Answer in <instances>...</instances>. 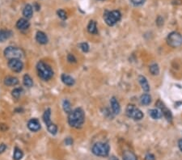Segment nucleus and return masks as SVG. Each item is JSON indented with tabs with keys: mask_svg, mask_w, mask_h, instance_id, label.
Segmentation results:
<instances>
[{
	"mask_svg": "<svg viewBox=\"0 0 182 160\" xmlns=\"http://www.w3.org/2000/svg\"><path fill=\"white\" fill-rule=\"evenodd\" d=\"M85 121L84 112L80 108H77L75 110H72L71 113L68 114V123L73 128H81L83 126Z\"/></svg>",
	"mask_w": 182,
	"mask_h": 160,
	"instance_id": "1",
	"label": "nucleus"
},
{
	"mask_svg": "<svg viewBox=\"0 0 182 160\" xmlns=\"http://www.w3.org/2000/svg\"><path fill=\"white\" fill-rule=\"evenodd\" d=\"M37 70L38 76L42 79L47 81L53 76V71L48 64L44 62H39L37 65Z\"/></svg>",
	"mask_w": 182,
	"mask_h": 160,
	"instance_id": "2",
	"label": "nucleus"
},
{
	"mask_svg": "<svg viewBox=\"0 0 182 160\" xmlns=\"http://www.w3.org/2000/svg\"><path fill=\"white\" fill-rule=\"evenodd\" d=\"M5 58L11 60V59H21L24 58V53L20 48L14 46H8L5 49L4 52Z\"/></svg>",
	"mask_w": 182,
	"mask_h": 160,
	"instance_id": "3",
	"label": "nucleus"
},
{
	"mask_svg": "<svg viewBox=\"0 0 182 160\" xmlns=\"http://www.w3.org/2000/svg\"><path fill=\"white\" fill-rule=\"evenodd\" d=\"M122 18V14L119 11H105L104 13V22L108 26L115 25Z\"/></svg>",
	"mask_w": 182,
	"mask_h": 160,
	"instance_id": "4",
	"label": "nucleus"
},
{
	"mask_svg": "<svg viewBox=\"0 0 182 160\" xmlns=\"http://www.w3.org/2000/svg\"><path fill=\"white\" fill-rule=\"evenodd\" d=\"M92 153L95 155L100 157H106L109 153V146L108 144L104 142H97L92 146Z\"/></svg>",
	"mask_w": 182,
	"mask_h": 160,
	"instance_id": "5",
	"label": "nucleus"
},
{
	"mask_svg": "<svg viewBox=\"0 0 182 160\" xmlns=\"http://www.w3.org/2000/svg\"><path fill=\"white\" fill-rule=\"evenodd\" d=\"M126 112L127 116L134 119V121H140L143 118V112L134 105H128L126 109Z\"/></svg>",
	"mask_w": 182,
	"mask_h": 160,
	"instance_id": "6",
	"label": "nucleus"
},
{
	"mask_svg": "<svg viewBox=\"0 0 182 160\" xmlns=\"http://www.w3.org/2000/svg\"><path fill=\"white\" fill-rule=\"evenodd\" d=\"M167 42L169 46L173 48L180 46L182 44V35L177 32H173L168 34L167 37Z\"/></svg>",
	"mask_w": 182,
	"mask_h": 160,
	"instance_id": "7",
	"label": "nucleus"
},
{
	"mask_svg": "<svg viewBox=\"0 0 182 160\" xmlns=\"http://www.w3.org/2000/svg\"><path fill=\"white\" fill-rule=\"evenodd\" d=\"M8 66L13 72L20 73L24 68V63L20 59H11L8 60Z\"/></svg>",
	"mask_w": 182,
	"mask_h": 160,
	"instance_id": "8",
	"label": "nucleus"
},
{
	"mask_svg": "<svg viewBox=\"0 0 182 160\" xmlns=\"http://www.w3.org/2000/svg\"><path fill=\"white\" fill-rule=\"evenodd\" d=\"M155 105L157 106L158 109H159V110L161 111L162 114L164 115V117H165L168 121H172V119H173L172 112H171L170 110L164 105V104H163V102L160 101V100H158L156 102V104H155Z\"/></svg>",
	"mask_w": 182,
	"mask_h": 160,
	"instance_id": "9",
	"label": "nucleus"
},
{
	"mask_svg": "<svg viewBox=\"0 0 182 160\" xmlns=\"http://www.w3.org/2000/svg\"><path fill=\"white\" fill-rule=\"evenodd\" d=\"M28 128L32 132H37L41 129V124L37 119H31L28 122Z\"/></svg>",
	"mask_w": 182,
	"mask_h": 160,
	"instance_id": "10",
	"label": "nucleus"
},
{
	"mask_svg": "<svg viewBox=\"0 0 182 160\" xmlns=\"http://www.w3.org/2000/svg\"><path fill=\"white\" fill-rule=\"evenodd\" d=\"M29 26H30L29 22H28L27 19L24 18L20 19L17 21V23H16V28L20 29V30H26V29H28L29 28Z\"/></svg>",
	"mask_w": 182,
	"mask_h": 160,
	"instance_id": "11",
	"label": "nucleus"
},
{
	"mask_svg": "<svg viewBox=\"0 0 182 160\" xmlns=\"http://www.w3.org/2000/svg\"><path fill=\"white\" fill-rule=\"evenodd\" d=\"M111 103V107H112V110H113V113L114 114H119L121 112V106L119 102L118 101V100L115 97H112L110 100Z\"/></svg>",
	"mask_w": 182,
	"mask_h": 160,
	"instance_id": "12",
	"label": "nucleus"
},
{
	"mask_svg": "<svg viewBox=\"0 0 182 160\" xmlns=\"http://www.w3.org/2000/svg\"><path fill=\"white\" fill-rule=\"evenodd\" d=\"M36 40L41 44H46L48 42V37L46 34L42 31H38L36 34Z\"/></svg>",
	"mask_w": 182,
	"mask_h": 160,
	"instance_id": "13",
	"label": "nucleus"
},
{
	"mask_svg": "<svg viewBox=\"0 0 182 160\" xmlns=\"http://www.w3.org/2000/svg\"><path fill=\"white\" fill-rule=\"evenodd\" d=\"M61 79H62V83L68 87H71L75 84V79L68 74H62L61 76Z\"/></svg>",
	"mask_w": 182,
	"mask_h": 160,
	"instance_id": "14",
	"label": "nucleus"
},
{
	"mask_svg": "<svg viewBox=\"0 0 182 160\" xmlns=\"http://www.w3.org/2000/svg\"><path fill=\"white\" fill-rule=\"evenodd\" d=\"M138 81H139V84H140L141 87H142V88H143L144 91L148 92L150 91V87H149L147 80L145 77L143 76V75H139L138 76Z\"/></svg>",
	"mask_w": 182,
	"mask_h": 160,
	"instance_id": "15",
	"label": "nucleus"
},
{
	"mask_svg": "<svg viewBox=\"0 0 182 160\" xmlns=\"http://www.w3.org/2000/svg\"><path fill=\"white\" fill-rule=\"evenodd\" d=\"M4 84L6 86H16L19 84V80L17 78L12 76H7L4 79Z\"/></svg>",
	"mask_w": 182,
	"mask_h": 160,
	"instance_id": "16",
	"label": "nucleus"
},
{
	"mask_svg": "<svg viewBox=\"0 0 182 160\" xmlns=\"http://www.w3.org/2000/svg\"><path fill=\"white\" fill-rule=\"evenodd\" d=\"M12 36V33L10 30L2 29L0 30V42H4Z\"/></svg>",
	"mask_w": 182,
	"mask_h": 160,
	"instance_id": "17",
	"label": "nucleus"
},
{
	"mask_svg": "<svg viewBox=\"0 0 182 160\" xmlns=\"http://www.w3.org/2000/svg\"><path fill=\"white\" fill-rule=\"evenodd\" d=\"M32 14H33L32 7L30 4H27L23 10V16H24V18L28 20V19H30L32 16Z\"/></svg>",
	"mask_w": 182,
	"mask_h": 160,
	"instance_id": "18",
	"label": "nucleus"
},
{
	"mask_svg": "<svg viewBox=\"0 0 182 160\" xmlns=\"http://www.w3.org/2000/svg\"><path fill=\"white\" fill-rule=\"evenodd\" d=\"M88 33H91V34H93V35H96L97 33H98L96 23L94 20H91L89 22L88 25Z\"/></svg>",
	"mask_w": 182,
	"mask_h": 160,
	"instance_id": "19",
	"label": "nucleus"
},
{
	"mask_svg": "<svg viewBox=\"0 0 182 160\" xmlns=\"http://www.w3.org/2000/svg\"><path fill=\"white\" fill-rule=\"evenodd\" d=\"M149 115H150L151 118L155 119V120L160 119L163 116V114H162L161 111L159 109H151V110L149 111Z\"/></svg>",
	"mask_w": 182,
	"mask_h": 160,
	"instance_id": "20",
	"label": "nucleus"
},
{
	"mask_svg": "<svg viewBox=\"0 0 182 160\" xmlns=\"http://www.w3.org/2000/svg\"><path fill=\"white\" fill-rule=\"evenodd\" d=\"M23 84L24 85L27 87H32L33 86V81H32V78L30 77V75L28 74H24L23 78Z\"/></svg>",
	"mask_w": 182,
	"mask_h": 160,
	"instance_id": "21",
	"label": "nucleus"
},
{
	"mask_svg": "<svg viewBox=\"0 0 182 160\" xmlns=\"http://www.w3.org/2000/svg\"><path fill=\"white\" fill-rule=\"evenodd\" d=\"M51 110L49 108H48L47 110H46V112L43 114V121H44L45 124L46 125V126L49 125H50L52 122H51Z\"/></svg>",
	"mask_w": 182,
	"mask_h": 160,
	"instance_id": "22",
	"label": "nucleus"
},
{
	"mask_svg": "<svg viewBox=\"0 0 182 160\" xmlns=\"http://www.w3.org/2000/svg\"><path fill=\"white\" fill-rule=\"evenodd\" d=\"M140 102L143 105H149L151 102V98L148 94H143L140 98Z\"/></svg>",
	"mask_w": 182,
	"mask_h": 160,
	"instance_id": "23",
	"label": "nucleus"
},
{
	"mask_svg": "<svg viewBox=\"0 0 182 160\" xmlns=\"http://www.w3.org/2000/svg\"><path fill=\"white\" fill-rule=\"evenodd\" d=\"M123 160H138L136 155L131 151H125L123 154Z\"/></svg>",
	"mask_w": 182,
	"mask_h": 160,
	"instance_id": "24",
	"label": "nucleus"
},
{
	"mask_svg": "<svg viewBox=\"0 0 182 160\" xmlns=\"http://www.w3.org/2000/svg\"><path fill=\"white\" fill-rule=\"evenodd\" d=\"M62 108H63V110H64L66 113L69 114L72 112L71 105V103L67 100H65L63 101V103H62Z\"/></svg>",
	"mask_w": 182,
	"mask_h": 160,
	"instance_id": "25",
	"label": "nucleus"
},
{
	"mask_svg": "<svg viewBox=\"0 0 182 160\" xmlns=\"http://www.w3.org/2000/svg\"><path fill=\"white\" fill-rule=\"evenodd\" d=\"M24 154L22 152L20 149H19L16 147L14 151V155H13V158L15 160H20L21 158H23Z\"/></svg>",
	"mask_w": 182,
	"mask_h": 160,
	"instance_id": "26",
	"label": "nucleus"
},
{
	"mask_svg": "<svg viewBox=\"0 0 182 160\" xmlns=\"http://www.w3.org/2000/svg\"><path fill=\"white\" fill-rule=\"evenodd\" d=\"M47 130L49 133H50L51 134L55 135L58 132V127H57V125H54V124L51 123L50 125H47Z\"/></svg>",
	"mask_w": 182,
	"mask_h": 160,
	"instance_id": "27",
	"label": "nucleus"
},
{
	"mask_svg": "<svg viewBox=\"0 0 182 160\" xmlns=\"http://www.w3.org/2000/svg\"><path fill=\"white\" fill-rule=\"evenodd\" d=\"M150 72L153 75H157L159 73V66L157 64H152L150 66Z\"/></svg>",
	"mask_w": 182,
	"mask_h": 160,
	"instance_id": "28",
	"label": "nucleus"
},
{
	"mask_svg": "<svg viewBox=\"0 0 182 160\" xmlns=\"http://www.w3.org/2000/svg\"><path fill=\"white\" fill-rule=\"evenodd\" d=\"M22 91H22V89L21 88H15L14 90L12 91V96H13L14 98H16V99H18V98L21 95Z\"/></svg>",
	"mask_w": 182,
	"mask_h": 160,
	"instance_id": "29",
	"label": "nucleus"
},
{
	"mask_svg": "<svg viewBox=\"0 0 182 160\" xmlns=\"http://www.w3.org/2000/svg\"><path fill=\"white\" fill-rule=\"evenodd\" d=\"M78 46H79V48L81 49V50L83 52H84V53H88V52L89 51V45H88V44L87 42L81 43V44H79Z\"/></svg>",
	"mask_w": 182,
	"mask_h": 160,
	"instance_id": "30",
	"label": "nucleus"
},
{
	"mask_svg": "<svg viewBox=\"0 0 182 160\" xmlns=\"http://www.w3.org/2000/svg\"><path fill=\"white\" fill-rule=\"evenodd\" d=\"M57 14H58V17L61 19V20H65L67 18V12H65L64 10H58V12H57Z\"/></svg>",
	"mask_w": 182,
	"mask_h": 160,
	"instance_id": "31",
	"label": "nucleus"
},
{
	"mask_svg": "<svg viewBox=\"0 0 182 160\" xmlns=\"http://www.w3.org/2000/svg\"><path fill=\"white\" fill-rule=\"evenodd\" d=\"M67 61H68V62L70 63L77 62V60H76L75 57L73 54H71V53H69V54L67 55Z\"/></svg>",
	"mask_w": 182,
	"mask_h": 160,
	"instance_id": "32",
	"label": "nucleus"
},
{
	"mask_svg": "<svg viewBox=\"0 0 182 160\" xmlns=\"http://www.w3.org/2000/svg\"><path fill=\"white\" fill-rule=\"evenodd\" d=\"M130 2L134 6H140L146 2V0H130Z\"/></svg>",
	"mask_w": 182,
	"mask_h": 160,
	"instance_id": "33",
	"label": "nucleus"
},
{
	"mask_svg": "<svg viewBox=\"0 0 182 160\" xmlns=\"http://www.w3.org/2000/svg\"><path fill=\"white\" fill-rule=\"evenodd\" d=\"M65 143H66V145H67V146H71L72 144H73V139L71 138V137H67V138H66V140H65Z\"/></svg>",
	"mask_w": 182,
	"mask_h": 160,
	"instance_id": "34",
	"label": "nucleus"
},
{
	"mask_svg": "<svg viewBox=\"0 0 182 160\" xmlns=\"http://www.w3.org/2000/svg\"><path fill=\"white\" fill-rule=\"evenodd\" d=\"M6 148H7V146H6L5 144H1V145H0V154L3 153L5 151V150H6Z\"/></svg>",
	"mask_w": 182,
	"mask_h": 160,
	"instance_id": "35",
	"label": "nucleus"
},
{
	"mask_svg": "<svg viewBox=\"0 0 182 160\" xmlns=\"http://www.w3.org/2000/svg\"><path fill=\"white\" fill-rule=\"evenodd\" d=\"M8 129L7 125H5V124H0V130H2V131H6V130Z\"/></svg>",
	"mask_w": 182,
	"mask_h": 160,
	"instance_id": "36",
	"label": "nucleus"
},
{
	"mask_svg": "<svg viewBox=\"0 0 182 160\" xmlns=\"http://www.w3.org/2000/svg\"><path fill=\"white\" fill-rule=\"evenodd\" d=\"M146 159L147 160H155V156L151 154H148L146 156Z\"/></svg>",
	"mask_w": 182,
	"mask_h": 160,
	"instance_id": "37",
	"label": "nucleus"
},
{
	"mask_svg": "<svg viewBox=\"0 0 182 160\" xmlns=\"http://www.w3.org/2000/svg\"><path fill=\"white\" fill-rule=\"evenodd\" d=\"M178 146H179L180 151H182V139L179 140V142H178Z\"/></svg>",
	"mask_w": 182,
	"mask_h": 160,
	"instance_id": "38",
	"label": "nucleus"
},
{
	"mask_svg": "<svg viewBox=\"0 0 182 160\" xmlns=\"http://www.w3.org/2000/svg\"><path fill=\"white\" fill-rule=\"evenodd\" d=\"M109 160H118V159L117 158H116V157H114V156H112V157H111L110 159H109Z\"/></svg>",
	"mask_w": 182,
	"mask_h": 160,
	"instance_id": "39",
	"label": "nucleus"
},
{
	"mask_svg": "<svg viewBox=\"0 0 182 160\" xmlns=\"http://www.w3.org/2000/svg\"><path fill=\"white\" fill-rule=\"evenodd\" d=\"M97 1H104V0H97Z\"/></svg>",
	"mask_w": 182,
	"mask_h": 160,
	"instance_id": "40",
	"label": "nucleus"
}]
</instances>
